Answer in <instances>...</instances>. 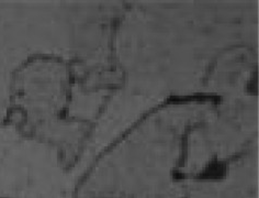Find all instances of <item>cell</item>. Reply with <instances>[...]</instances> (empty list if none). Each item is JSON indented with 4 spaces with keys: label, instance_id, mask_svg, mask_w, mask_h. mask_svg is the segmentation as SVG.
I'll list each match as a JSON object with an SVG mask.
<instances>
[{
    "label": "cell",
    "instance_id": "cell-1",
    "mask_svg": "<svg viewBox=\"0 0 259 198\" xmlns=\"http://www.w3.org/2000/svg\"><path fill=\"white\" fill-rule=\"evenodd\" d=\"M225 171L226 170L222 163L213 162L203 170L202 173H200V177L203 180H218V178L223 177Z\"/></svg>",
    "mask_w": 259,
    "mask_h": 198
}]
</instances>
